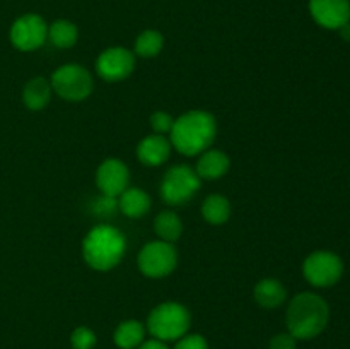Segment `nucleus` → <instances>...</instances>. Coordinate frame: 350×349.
Masks as SVG:
<instances>
[{"instance_id":"f257e3e1","label":"nucleus","mask_w":350,"mask_h":349,"mask_svg":"<svg viewBox=\"0 0 350 349\" xmlns=\"http://www.w3.org/2000/svg\"><path fill=\"white\" fill-rule=\"evenodd\" d=\"M171 146L185 156L205 153L217 135V122L212 113L191 109L178 116L170 132Z\"/></svg>"},{"instance_id":"f03ea898","label":"nucleus","mask_w":350,"mask_h":349,"mask_svg":"<svg viewBox=\"0 0 350 349\" xmlns=\"http://www.w3.org/2000/svg\"><path fill=\"white\" fill-rule=\"evenodd\" d=\"M330 318V308L314 293H299L291 300L286 313L287 332L296 339H313L325 331Z\"/></svg>"},{"instance_id":"7ed1b4c3","label":"nucleus","mask_w":350,"mask_h":349,"mask_svg":"<svg viewBox=\"0 0 350 349\" xmlns=\"http://www.w3.org/2000/svg\"><path fill=\"white\" fill-rule=\"evenodd\" d=\"M126 252V240L120 229L109 224H98L82 242V257L91 269L105 272L122 262Z\"/></svg>"},{"instance_id":"20e7f679","label":"nucleus","mask_w":350,"mask_h":349,"mask_svg":"<svg viewBox=\"0 0 350 349\" xmlns=\"http://www.w3.org/2000/svg\"><path fill=\"white\" fill-rule=\"evenodd\" d=\"M191 317L187 307L176 301H166L154 308L147 318V331L163 342L178 341L190 331Z\"/></svg>"},{"instance_id":"39448f33","label":"nucleus","mask_w":350,"mask_h":349,"mask_svg":"<svg viewBox=\"0 0 350 349\" xmlns=\"http://www.w3.org/2000/svg\"><path fill=\"white\" fill-rule=\"evenodd\" d=\"M51 89L65 101H82L94 89L91 72L79 64L62 65L51 75Z\"/></svg>"},{"instance_id":"423d86ee","label":"nucleus","mask_w":350,"mask_h":349,"mask_svg":"<svg viewBox=\"0 0 350 349\" xmlns=\"http://www.w3.org/2000/svg\"><path fill=\"white\" fill-rule=\"evenodd\" d=\"M200 177L193 168L176 164L170 168L161 181V197L170 205H181L191 201L200 188Z\"/></svg>"},{"instance_id":"0eeeda50","label":"nucleus","mask_w":350,"mask_h":349,"mask_svg":"<svg viewBox=\"0 0 350 349\" xmlns=\"http://www.w3.org/2000/svg\"><path fill=\"white\" fill-rule=\"evenodd\" d=\"M137 263L144 276L150 279H161V277L170 276L176 269L178 252L171 243L156 240L142 246L137 257Z\"/></svg>"},{"instance_id":"6e6552de","label":"nucleus","mask_w":350,"mask_h":349,"mask_svg":"<svg viewBox=\"0 0 350 349\" xmlns=\"http://www.w3.org/2000/svg\"><path fill=\"white\" fill-rule=\"evenodd\" d=\"M344 263L334 252L320 250L313 252L303 263V274L314 287H330L340 281Z\"/></svg>"},{"instance_id":"1a4fd4ad","label":"nucleus","mask_w":350,"mask_h":349,"mask_svg":"<svg viewBox=\"0 0 350 349\" xmlns=\"http://www.w3.org/2000/svg\"><path fill=\"white\" fill-rule=\"evenodd\" d=\"M46 40L48 24L38 14H24L10 27V41L17 50H38Z\"/></svg>"},{"instance_id":"9d476101","label":"nucleus","mask_w":350,"mask_h":349,"mask_svg":"<svg viewBox=\"0 0 350 349\" xmlns=\"http://www.w3.org/2000/svg\"><path fill=\"white\" fill-rule=\"evenodd\" d=\"M135 68V55L123 47H111L101 51L96 60V72L108 82H118L129 77Z\"/></svg>"},{"instance_id":"9b49d317","label":"nucleus","mask_w":350,"mask_h":349,"mask_svg":"<svg viewBox=\"0 0 350 349\" xmlns=\"http://www.w3.org/2000/svg\"><path fill=\"white\" fill-rule=\"evenodd\" d=\"M129 168L122 159L108 157L99 164L96 171V183L103 195L108 197H120L123 190L129 187Z\"/></svg>"},{"instance_id":"f8f14e48","label":"nucleus","mask_w":350,"mask_h":349,"mask_svg":"<svg viewBox=\"0 0 350 349\" xmlns=\"http://www.w3.org/2000/svg\"><path fill=\"white\" fill-rule=\"evenodd\" d=\"M310 12L313 19L327 29H340L350 23L349 0H310Z\"/></svg>"},{"instance_id":"ddd939ff","label":"nucleus","mask_w":350,"mask_h":349,"mask_svg":"<svg viewBox=\"0 0 350 349\" xmlns=\"http://www.w3.org/2000/svg\"><path fill=\"white\" fill-rule=\"evenodd\" d=\"M171 154V140L164 135L154 133V135L144 137L137 146V157L146 166H161L166 163Z\"/></svg>"},{"instance_id":"4468645a","label":"nucleus","mask_w":350,"mask_h":349,"mask_svg":"<svg viewBox=\"0 0 350 349\" xmlns=\"http://www.w3.org/2000/svg\"><path fill=\"white\" fill-rule=\"evenodd\" d=\"M229 166H231V159L228 154L217 149H207L202 153L195 171L200 180H219L228 173Z\"/></svg>"},{"instance_id":"2eb2a0df","label":"nucleus","mask_w":350,"mask_h":349,"mask_svg":"<svg viewBox=\"0 0 350 349\" xmlns=\"http://www.w3.org/2000/svg\"><path fill=\"white\" fill-rule=\"evenodd\" d=\"M118 209L126 216V218L139 219L147 214L150 209V197L144 190L137 187H126L120 194Z\"/></svg>"},{"instance_id":"dca6fc26","label":"nucleus","mask_w":350,"mask_h":349,"mask_svg":"<svg viewBox=\"0 0 350 349\" xmlns=\"http://www.w3.org/2000/svg\"><path fill=\"white\" fill-rule=\"evenodd\" d=\"M253 296L255 301L262 308H279L280 305H284L287 298L286 287L282 286V283L277 279H262L260 283H256L255 289H253Z\"/></svg>"},{"instance_id":"f3484780","label":"nucleus","mask_w":350,"mask_h":349,"mask_svg":"<svg viewBox=\"0 0 350 349\" xmlns=\"http://www.w3.org/2000/svg\"><path fill=\"white\" fill-rule=\"evenodd\" d=\"M51 82L44 77H33L23 91V101L33 112L46 108L51 99Z\"/></svg>"},{"instance_id":"a211bd4d","label":"nucleus","mask_w":350,"mask_h":349,"mask_svg":"<svg viewBox=\"0 0 350 349\" xmlns=\"http://www.w3.org/2000/svg\"><path fill=\"white\" fill-rule=\"evenodd\" d=\"M113 341L120 349H137L146 341V325L139 320L122 322L115 328Z\"/></svg>"},{"instance_id":"6ab92c4d","label":"nucleus","mask_w":350,"mask_h":349,"mask_svg":"<svg viewBox=\"0 0 350 349\" xmlns=\"http://www.w3.org/2000/svg\"><path fill=\"white\" fill-rule=\"evenodd\" d=\"M202 216L211 224H224L231 216V204L224 195L212 194L202 204Z\"/></svg>"},{"instance_id":"aec40b11","label":"nucleus","mask_w":350,"mask_h":349,"mask_svg":"<svg viewBox=\"0 0 350 349\" xmlns=\"http://www.w3.org/2000/svg\"><path fill=\"white\" fill-rule=\"evenodd\" d=\"M79 29L74 23L67 19H57L48 26V40L55 44L57 48H72L77 43Z\"/></svg>"},{"instance_id":"412c9836","label":"nucleus","mask_w":350,"mask_h":349,"mask_svg":"<svg viewBox=\"0 0 350 349\" xmlns=\"http://www.w3.org/2000/svg\"><path fill=\"white\" fill-rule=\"evenodd\" d=\"M154 231L159 236V240L167 243H174L183 233V222L174 212L164 211L159 212L154 219Z\"/></svg>"},{"instance_id":"4be33fe9","label":"nucleus","mask_w":350,"mask_h":349,"mask_svg":"<svg viewBox=\"0 0 350 349\" xmlns=\"http://www.w3.org/2000/svg\"><path fill=\"white\" fill-rule=\"evenodd\" d=\"M164 47V36L156 29H146L135 41V53L142 58H152L161 53Z\"/></svg>"},{"instance_id":"5701e85b","label":"nucleus","mask_w":350,"mask_h":349,"mask_svg":"<svg viewBox=\"0 0 350 349\" xmlns=\"http://www.w3.org/2000/svg\"><path fill=\"white\" fill-rule=\"evenodd\" d=\"M96 342H98L96 332L92 328L85 327V325L75 327L70 335L72 349H94Z\"/></svg>"},{"instance_id":"b1692460","label":"nucleus","mask_w":350,"mask_h":349,"mask_svg":"<svg viewBox=\"0 0 350 349\" xmlns=\"http://www.w3.org/2000/svg\"><path fill=\"white\" fill-rule=\"evenodd\" d=\"M174 118L166 112H156L152 116H150V127L156 133L159 135H164V133H170L171 129H173Z\"/></svg>"},{"instance_id":"393cba45","label":"nucleus","mask_w":350,"mask_h":349,"mask_svg":"<svg viewBox=\"0 0 350 349\" xmlns=\"http://www.w3.org/2000/svg\"><path fill=\"white\" fill-rule=\"evenodd\" d=\"M92 209L99 218H106V216L115 214V211L118 209V201H116V197H108V195L101 194V197L96 198Z\"/></svg>"},{"instance_id":"a878e982","label":"nucleus","mask_w":350,"mask_h":349,"mask_svg":"<svg viewBox=\"0 0 350 349\" xmlns=\"http://www.w3.org/2000/svg\"><path fill=\"white\" fill-rule=\"evenodd\" d=\"M174 349H208V342L200 334H187L178 339Z\"/></svg>"},{"instance_id":"bb28decb","label":"nucleus","mask_w":350,"mask_h":349,"mask_svg":"<svg viewBox=\"0 0 350 349\" xmlns=\"http://www.w3.org/2000/svg\"><path fill=\"white\" fill-rule=\"evenodd\" d=\"M297 339L291 332H280L270 339L269 349H296Z\"/></svg>"},{"instance_id":"cd10ccee","label":"nucleus","mask_w":350,"mask_h":349,"mask_svg":"<svg viewBox=\"0 0 350 349\" xmlns=\"http://www.w3.org/2000/svg\"><path fill=\"white\" fill-rule=\"evenodd\" d=\"M137 349H170V348H167L166 342L152 337V339H147V341H144Z\"/></svg>"},{"instance_id":"c85d7f7f","label":"nucleus","mask_w":350,"mask_h":349,"mask_svg":"<svg viewBox=\"0 0 350 349\" xmlns=\"http://www.w3.org/2000/svg\"><path fill=\"white\" fill-rule=\"evenodd\" d=\"M338 33H340V36L344 38L345 41H350V23L344 24V26H342L340 29H338Z\"/></svg>"}]
</instances>
